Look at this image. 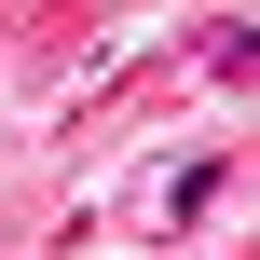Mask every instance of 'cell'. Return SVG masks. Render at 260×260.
Returning <instances> with one entry per match:
<instances>
[{"label": "cell", "mask_w": 260, "mask_h": 260, "mask_svg": "<svg viewBox=\"0 0 260 260\" xmlns=\"http://www.w3.org/2000/svg\"><path fill=\"white\" fill-rule=\"evenodd\" d=\"M206 82H233V96H247V82H260V27H219V41H206Z\"/></svg>", "instance_id": "6da1fadb"}]
</instances>
